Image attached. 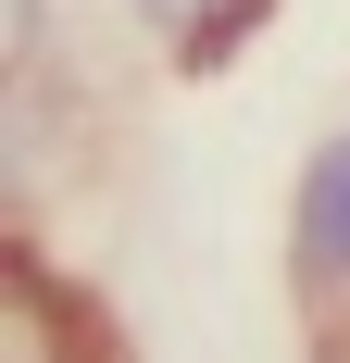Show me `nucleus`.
<instances>
[{
    "label": "nucleus",
    "mask_w": 350,
    "mask_h": 363,
    "mask_svg": "<svg viewBox=\"0 0 350 363\" xmlns=\"http://www.w3.org/2000/svg\"><path fill=\"white\" fill-rule=\"evenodd\" d=\"M300 276L313 289H350V125L313 150V176H300Z\"/></svg>",
    "instance_id": "nucleus-1"
},
{
    "label": "nucleus",
    "mask_w": 350,
    "mask_h": 363,
    "mask_svg": "<svg viewBox=\"0 0 350 363\" xmlns=\"http://www.w3.org/2000/svg\"><path fill=\"white\" fill-rule=\"evenodd\" d=\"M138 13H150V26H175V38H188V26H201V13H188V0H138Z\"/></svg>",
    "instance_id": "nucleus-2"
}]
</instances>
